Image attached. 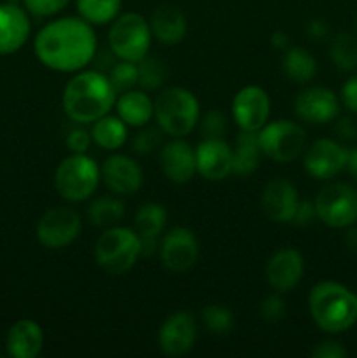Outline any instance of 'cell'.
Listing matches in <instances>:
<instances>
[{"instance_id": "6da1fadb", "label": "cell", "mask_w": 357, "mask_h": 358, "mask_svg": "<svg viewBox=\"0 0 357 358\" xmlns=\"http://www.w3.org/2000/svg\"><path fill=\"white\" fill-rule=\"evenodd\" d=\"M34 51L38 62L49 70L62 73L84 70L97 55L93 24L80 16L49 21L35 35Z\"/></svg>"}, {"instance_id": "7a4b0ae2", "label": "cell", "mask_w": 357, "mask_h": 358, "mask_svg": "<svg viewBox=\"0 0 357 358\" xmlns=\"http://www.w3.org/2000/svg\"><path fill=\"white\" fill-rule=\"evenodd\" d=\"M118 91L111 79L98 70H79L66 83L62 107L66 117L79 124H91L114 108Z\"/></svg>"}, {"instance_id": "3957f363", "label": "cell", "mask_w": 357, "mask_h": 358, "mask_svg": "<svg viewBox=\"0 0 357 358\" xmlns=\"http://www.w3.org/2000/svg\"><path fill=\"white\" fill-rule=\"evenodd\" d=\"M308 308L315 325L328 334H340L357 322V294L336 282H321L312 289Z\"/></svg>"}, {"instance_id": "277c9868", "label": "cell", "mask_w": 357, "mask_h": 358, "mask_svg": "<svg viewBox=\"0 0 357 358\" xmlns=\"http://www.w3.org/2000/svg\"><path fill=\"white\" fill-rule=\"evenodd\" d=\"M154 117L161 131L182 138L200 122V101L186 87H167L154 100Z\"/></svg>"}, {"instance_id": "5b68a950", "label": "cell", "mask_w": 357, "mask_h": 358, "mask_svg": "<svg viewBox=\"0 0 357 358\" xmlns=\"http://www.w3.org/2000/svg\"><path fill=\"white\" fill-rule=\"evenodd\" d=\"M142 254V243L135 229L121 226L107 227L94 243V261L112 276L128 273Z\"/></svg>"}, {"instance_id": "8992f818", "label": "cell", "mask_w": 357, "mask_h": 358, "mask_svg": "<svg viewBox=\"0 0 357 358\" xmlns=\"http://www.w3.org/2000/svg\"><path fill=\"white\" fill-rule=\"evenodd\" d=\"M102 171L88 154H70L55 171V187L65 201H86L97 191Z\"/></svg>"}, {"instance_id": "52a82bcc", "label": "cell", "mask_w": 357, "mask_h": 358, "mask_svg": "<svg viewBox=\"0 0 357 358\" xmlns=\"http://www.w3.org/2000/svg\"><path fill=\"white\" fill-rule=\"evenodd\" d=\"M150 35V24L142 14H119L111 23L108 48L115 58L139 63L149 55Z\"/></svg>"}, {"instance_id": "ba28073f", "label": "cell", "mask_w": 357, "mask_h": 358, "mask_svg": "<svg viewBox=\"0 0 357 358\" xmlns=\"http://www.w3.org/2000/svg\"><path fill=\"white\" fill-rule=\"evenodd\" d=\"M259 147L268 159L275 163H290L298 159L307 143V133L298 122L279 119L266 122L258 131Z\"/></svg>"}, {"instance_id": "9c48e42d", "label": "cell", "mask_w": 357, "mask_h": 358, "mask_svg": "<svg viewBox=\"0 0 357 358\" xmlns=\"http://www.w3.org/2000/svg\"><path fill=\"white\" fill-rule=\"evenodd\" d=\"M317 219L335 229L352 227L357 220V191L345 182H332L321 189L314 201Z\"/></svg>"}, {"instance_id": "30bf717a", "label": "cell", "mask_w": 357, "mask_h": 358, "mask_svg": "<svg viewBox=\"0 0 357 358\" xmlns=\"http://www.w3.org/2000/svg\"><path fill=\"white\" fill-rule=\"evenodd\" d=\"M83 220L72 206H55L41 217L37 224V240L51 250L69 247L80 234Z\"/></svg>"}, {"instance_id": "8fae6325", "label": "cell", "mask_w": 357, "mask_h": 358, "mask_svg": "<svg viewBox=\"0 0 357 358\" xmlns=\"http://www.w3.org/2000/svg\"><path fill=\"white\" fill-rule=\"evenodd\" d=\"M158 252L168 271L186 273L198 261V238L188 227H174L161 238Z\"/></svg>"}, {"instance_id": "7c38bea8", "label": "cell", "mask_w": 357, "mask_h": 358, "mask_svg": "<svg viewBox=\"0 0 357 358\" xmlns=\"http://www.w3.org/2000/svg\"><path fill=\"white\" fill-rule=\"evenodd\" d=\"M198 325L189 311H175L161 324L158 332V346L167 357H184L195 348Z\"/></svg>"}, {"instance_id": "4fadbf2b", "label": "cell", "mask_w": 357, "mask_h": 358, "mask_svg": "<svg viewBox=\"0 0 357 358\" xmlns=\"http://www.w3.org/2000/svg\"><path fill=\"white\" fill-rule=\"evenodd\" d=\"M231 110L234 122L241 131L258 133L268 122L272 103L268 93L262 87L245 86L234 94Z\"/></svg>"}, {"instance_id": "5bb4252c", "label": "cell", "mask_w": 357, "mask_h": 358, "mask_svg": "<svg viewBox=\"0 0 357 358\" xmlns=\"http://www.w3.org/2000/svg\"><path fill=\"white\" fill-rule=\"evenodd\" d=\"M349 150L331 138L315 140L304 154V170L317 180H331L346 168Z\"/></svg>"}, {"instance_id": "9a60e30c", "label": "cell", "mask_w": 357, "mask_h": 358, "mask_svg": "<svg viewBox=\"0 0 357 358\" xmlns=\"http://www.w3.org/2000/svg\"><path fill=\"white\" fill-rule=\"evenodd\" d=\"M294 112L308 124H326L338 117L340 100L328 87L312 86L298 94L294 100Z\"/></svg>"}, {"instance_id": "2e32d148", "label": "cell", "mask_w": 357, "mask_h": 358, "mask_svg": "<svg viewBox=\"0 0 357 358\" xmlns=\"http://www.w3.org/2000/svg\"><path fill=\"white\" fill-rule=\"evenodd\" d=\"M195 154L196 173L206 180L219 182L233 173V149L224 138H203Z\"/></svg>"}, {"instance_id": "e0dca14e", "label": "cell", "mask_w": 357, "mask_h": 358, "mask_svg": "<svg viewBox=\"0 0 357 358\" xmlns=\"http://www.w3.org/2000/svg\"><path fill=\"white\" fill-rule=\"evenodd\" d=\"M102 180L112 192L121 196L135 194L144 184V171L133 157L112 154L100 168Z\"/></svg>"}, {"instance_id": "ac0fdd59", "label": "cell", "mask_w": 357, "mask_h": 358, "mask_svg": "<svg viewBox=\"0 0 357 358\" xmlns=\"http://www.w3.org/2000/svg\"><path fill=\"white\" fill-rule=\"evenodd\" d=\"M298 205H300V196H298L296 185L286 178H273L262 189V212L272 222H293Z\"/></svg>"}, {"instance_id": "d6986e66", "label": "cell", "mask_w": 357, "mask_h": 358, "mask_svg": "<svg viewBox=\"0 0 357 358\" xmlns=\"http://www.w3.org/2000/svg\"><path fill=\"white\" fill-rule=\"evenodd\" d=\"M304 273V259L296 248H280L266 264V280L275 292L293 290L301 282Z\"/></svg>"}, {"instance_id": "ffe728a7", "label": "cell", "mask_w": 357, "mask_h": 358, "mask_svg": "<svg viewBox=\"0 0 357 358\" xmlns=\"http://www.w3.org/2000/svg\"><path fill=\"white\" fill-rule=\"evenodd\" d=\"M30 17L20 3H0V56L14 55L30 37Z\"/></svg>"}, {"instance_id": "44dd1931", "label": "cell", "mask_w": 357, "mask_h": 358, "mask_svg": "<svg viewBox=\"0 0 357 358\" xmlns=\"http://www.w3.org/2000/svg\"><path fill=\"white\" fill-rule=\"evenodd\" d=\"M161 170L174 184H186L196 173L195 149L186 140L174 138L161 147Z\"/></svg>"}, {"instance_id": "7402d4cb", "label": "cell", "mask_w": 357, "mask_h": 358, "mask_svg": "<svg viewBox=\"0 0 357 358\" xmlns=\"http://www.w3.org/2000/svg\"><path fill=\"white\" fill-rule=\"evenodd\" d=\"M6 346L13 358H35L44 348V331L30 318L18 320L7 332Z\"/></svg>"}, {"instance_id": "603a6c76", "label": "cell", "mask_w": 357, "mask_h": 358, "mask_svg": "<svg viewBox=\"0 0 357 358\" xmlns=\"http://www.w3.org/2000/svg\"><path fill=\"white\" fill-rule=\"evenodd\" d=\"M133 226L142 243V254H153L160 247L158 240H160L161 231L167 226V210L160 203H144L136 210Z\"/></svg>"}, {"instance_id": "cb8c5ba5", "label": "cell", "mask_w": 357, "mask_h": 358, "mask_svg": "<svg viewBox=\"0 0 357 358\" xmlns=\"http://www.w3.org/2000/svg\"><path fill=\"white\" fill-rule=\"evenodd\" d=\"M150 31L164 45L181 44L188 34V20L175 6H160L150 14Z\"/></svg>"}, {"instance_id": "d4e9b609", "label": "cell", "mask_w": 357, "mask_h": 358, "mask_svg": "<svg viewBox=\"0 0 357 358\" xmlns=\"http://www.w3.org/2000/svg\"><path fill=\"white\" fill-rule=\"evenodd\" d=\"M114 108L128 128H142L154 117V101L146 91H122L121 96L115 98Z\"/></svg>"}, {"instance_id": "484cf974", "label": "cell", "mask_w": 357, "mask_h": 358, "mask_svg": "<svg viewBox=\"0 0 357 358\" xmlns=\"http://www.w3.org/2000/svg\"><path fill=\"white\" fill-rule=\"evenodd\" d=\"M261 154L258 133L241 131L233 149V173H237L238 177L254 173L261 161Z\"/></svg>"}, {"instance_id": "4316f807", "label": "cell", "mask_w": 357, "mask_h": 358, "mask_svg": "<svg viewBox=\"0 0 357 358\" xmlns=\"http://www.w3.org/2000/svg\"><path fill=\"white\" fill-rule=\"evenodd\" d=\"M91 138L100 149L118 150L128 140V124L119 115H104L93 122Z\"/></svg>"}, {"instance_id": "83f0119b", "label": "cell", "mask_w": 357, "mask_h": 358, "mask_svg": "<svg viewBox=\"0 0 357 358\" xmlns=\"http://www.w3.org/2000/svg\"><path fill=\"white\" fill-rule=\"evenodd\" d=\"M282 69L290 80L298 84H307L317 73V62L307 49L293 45L284 52Z\"/></svg>"}, {"instance_id": "f1b7e54d", "label": "cell", "mask_w": 357, "mask_h": 358, "mask_svg": "<svg viewBox=\"0 0 357 358\" xmlns=\"http://www.w3.org/2000/svg\"><path fill=\"white\" fill-rule=\"evenodd\" d=\"M77 13L93 27L112 23L121 13L122 0H76Z\"/></svg>"}, {"instance_id": "f546056e", "label": "cell", "mask_w": 357, "mask_h": 358, "mask_svg": "<svg viewBox=\"0 0 357 358\" xmlns=\"http://www.w3.org/2000/svg\"><path fill=\"white\" fill-rule=\"evenodd\" d=\"M86 215L91 226L112 227L125 215V205L112 196H100L90 203Z\"/></svg>"}, {"instance_id": "4dcf8cb0", "label": "cell", "mask_w": 357, "mask_h": 358, "mask_svg": "<svg viewBox=\"0 0 357 358\" xmlns=\"http://www.w3.org/2000/svg\"><path fill=\"white\" fill-rule=\"evenodd\" d=\"M329 55L332 63L343 72H352L357 69V38L352 34H338L331 41Z\"/></svg>"}, {"instance_id": "1f68e13d", "label": "cell", "mask_w": 357, "mask_h": 358, "mask_svg": "<svg viewBox=\"0 0 357 358\" xmlns=\"http://www.w3.org/2000/svg\"><path fill=\"white\" fill-rule=\"evenodd\" d=\"M202 322L214 336H226L233 329L234 317L223 304H209L202 310Z\"/></svg>"}, {"instance_id": "d6a6232c", "label": "cell", "mask_w": 357, "mask_h": 358, "mask_svg": "<svg viewBox=\"0 0 357 358\" xmlns=\"http://www.w3.org/2000/svg\"><path fill=\"white\" fill-rule=\"evenodd\" d=\"M167 80V66L160 58L147 55L139 62V84L147 91H156Z\"/></svg>"}, {"instance_id": "836d02e7", "label": "cell", "mask_w": 357, "mask_h": 358, "mask_svg": "<svg viewBox=\"0 0 357 358\" xmlns=\"http://www.w3.org/2000/svg\"><path fill=\"white\" fill-rule=\"evenodd\" d=\"M108 79H111L112 86H114V90L118 91V93L133 90V86L139 84V63L119 59V62L112 66Z\"/></svg>"}, {"instance_id": "e575fe53", "label": "cell", "mask_w": 357, "mask_h": 358, "mask_svg": "<svg viewBox=\"0 0 357 358\" xmlns=\"http://www.w3.org/2000/svg\"><path fill=\"white\" fill-rule=\"evenodd\" d=\"M163 131L161 128H153V126H142L140 131L133 136L132 140V149L133 152L140 154V156H147V154H153L154 150H158L163 142Z\"/></svg>"}, {"instance_id": "d590c367", "label": "cell", "mask_w": 357, "mask_h": 358, "mask_svg": "<svg viewBox=\"0 0 357 358\" xmlns=\"http://www.w3.org/2000/svg\"><path fill=\"white\" fill-rule=\"evenodd\" d=\"M200 131L203 138H224L227 131L226 115L219 110H209L200 117Z\"/></svg>"}, {"instance_id": "8d00e7d4", "label": "cell", "mask_w": 357, "mask_h": 358, "mask_svg": "<svg viewBox=\"0 0 357 358\" xmlns=\"http://www.w3.org/2000/svg\"><path fill=\"white\" fill-rule=\"evenodd\" d=\"M70 0H23L24 9L37 17H49L62 13Z\"/></svg>"}, {"instance_id": "74e56055", "label": "cell", "mask_w": 357, "mask_h": 358, "mask_svg": "<svg viewBox=\"0 0 357 358\" xmlns=\"http://www.w3.org/2000/svg\"><path fill=\"white\" fill-rule=\"evenodd\" d=\"M259 313L265 318L266 322H280L287 313L286 303H284L282 297L279 296V292L268 296L265 301H261L259 304Z\"/></svg>"}, {"instance_id": "f35d334b", "label": "cell", "mask_w": 357, "mask_h": 358, "mask_svg": "<svg viewBox=\"0 0 357 358\" xmlns=\"http://www.w3.org/2000/svg\"><path fill=\"white\" fill-rule=\"evenodd\" d=\"M91 142H93L91 133H88L86 129L80 128L72 129V131L69 133V136H66V147H69L72 154H86Z\"/></svg>"}, {"instance_id": "ab89813d", "label": "cell", "mask_w": 357, "mask_h": 358, "mask_svg": "<svg viewBox=\"0 0 357 358\" xmlns=\"http://www.w3.org/2000/svg\"><path fill=\"white\" fill-rule=\"evenodd\" d=\"M349 352L336 341H322L312 350L314 358H346Z\"/></svg>"}, {"instance_id": "60d3db41", "label": "cell", "mask_w": 357, "mask_h": 358, "mask_svg": "<svg viewBox=\"0 0 357 358\" xmlns=\"http://www.w3.org/2000/svg\"><path fill=\"white\" fill-rule=\"evenodd\" d=\"M315 219H317V212H315L314 201H308V199L300 201L296 213L293 217V224H296V226H310Z\"/></svg>"}, {"instance_id": "b9f144b4", "label": "cell", "mask_w": 357, "mask_h": 358, "mask_svg": "<svg viewBox=\"0 0 357 358\" xmlns=\"http://www.w3.org/2000/svg\"><path fill=\"white\" fill-rule=\"evenodd\" d=\"M342 103L350 112L357 114V76L350 77L342 86Z\"/></svg>"}, {"instance_id": "7bdbcfd3", "label": "cell", "mask_w": 357, "mask_h": 358, "mask_svg": "<svg viewBox=\"0 0 357 358\" xmlns=\"http://www.w3.org/2000/svg\"><path fill=\"white\" fill-rule=\"evenodd\" d=\"M336 135L342 140H356L357 138V126L350 117H342L335 124Z\"/></svg>"}, {"instance_id": "ee69618b", "label": "cell", "mask_w": 357, "mask_h": 358, "mask_svg": "<svg viewBox=\"0 0 357 358\" xmlns=\"http://www.w3.org/2000/svg\"><path fill=\"white\" fill-rule=\"evenodd\" d=\"M307 31L314 41H322V38L328 37L329 27L324 20H312L310 23H308Z\"/></svg>"}, {"instance_id": "f6af8a7d", "label": "cell", "mask_w": 357, "mask_h": 358, "mask_svg": "<svg viewBox=\"0 0 357 358\" xmlns=\"http://www.w3.org/2000/svg\"><path fill=\"white\" fill-rule=\"evenodd\" d=\"M272 45L275 49H284L286 51L289 48V37H287L286 31H275L272 35Z\"/></svg>"}, {"instance_id": "bcb514c9", "label": "cell", "mask_w": 357, "mask_h": 358, "mask_svg": "<svg viewBox=\"0 0 357 358\" xmlns=\"http://www.w3.org/2000/svg\"><path fill=\"white\" fill-rule=\"evenodd\" d=\"M346 170L352 175L354 180L357 182V147L356 149L349 150V159H346Z\"/></svg>"}, {"instance_id": "7dc6e473", "label": "cell", "mask_w": 357, "mask_h": 358, "mask_svg": "<svg viewBox=\"0 0 357 358\" xmlns=\"http://www.w3.org/2000/svg\"><path fill=\"white\" fill-rule=\"evenodd\" d=\"M346 247L357 254V229H350L346 233Z\"/></svg>"}, {"instance_id": "c3c4849f", "label": "cell", "mask_w": 357, "mask_h": 358, "mask_svg": "<svg viewBox=\"0 0 357 358\" xmlns=\"http://www.w3.org/2000/svg\"><path fill=\"white\" fill-rule=\"evenodd\" d=\"M6 2H9V3H20V2H23V0H6Z\"/></svg>"}, {"instance_id": "681fc988", "label": "cell", "mask_w": 357, "mask_h": 358, "mask_svg": "<svg viewBox=\"0 0 357 358\" xmlns=\"http://www.w3.org/2000/svg\"><path fill=\"white\" fill-rule=\"evenodd\" d=\"M356 27H357V17H356Z\"/></svg>"}]
</instances>
